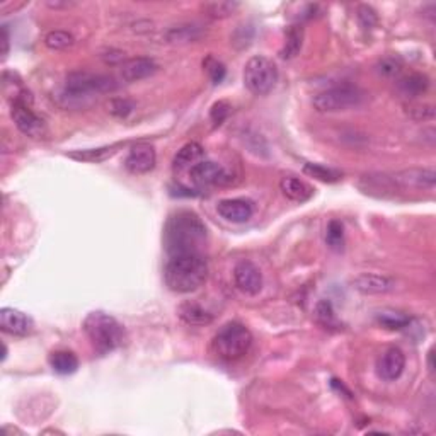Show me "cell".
Wrapping results in <instances>:
<instances>
[{
    "label": "cell",
    "instance_id": "obj_25",
    "mask_svg": "<svg viewBox=\"0 0 436 436\" xmlns=\"http://www.w3.org/2000/svg\"><path fill=\"white\" fill-rule=\"evenodd\" d=\"M241 4L238 2H230V0H218V2H207L203 6V9L210 18L215 19H225L229 16H232L236 12Z\"/></svg>",
    "mask_w": 436,
    "mask_h": 436
},
{
    "label": "cell",
    "instance_id": "obj_11",
    "mask_svg": "<svg viewBox=\"0 0 436 436\" xmlns=\"http://www.w3.org/2000/svg\"><path fill=\"white\" fill-rule=\"evenodd\" d=\"M236 286L246 295H258L262 290V274L254 262L241 261L234 268Z\"/></svg>",
    "mask_w": 436,
    "mask_h": 436
},
{
    "label": "cell",
    "instance_id": "obj_4",
    "mask_svg": "<svg viewBox=\"0 0 436 436\" xmlns=\"http://www.w3.org/2000/svg\"><path fill=\"white\" fill-rule=\"evenodd\" d=\"M84 331L92 346L101 355L114 351L125 341V329H123L121 324L113 315L101 310L90 312L85 317Z\"/></svg>",
    "mask_w": 436,
    "mask_h": 436
},
{
    "label": "cell",
    "instance_id": "obj_31",
    "mask_svg": "<svg viewBox=\"0 0 436 436\" xmlns=\"http://www.w3.org/2000/svg\"><path fill=\"white\" fill-rule=\"evenodd\" d=\"M326 242L332 250H343L344 246V229L339 220H331L326 230Z\"/></svg>",
    "mask_w": 436,
    "mask_h": 436
},
{
    "label": "cell",
    "instance_id": "obj_7",
    "mask_svg": "<svg viewBox=\"0 0 436 436\" xmlns=\"http://www.w3.org/2000/svg\"><path fill=\"white\" fill-rule=\"evenodd\" d=\"M278 82V68L266 56H253L244 67V84L256 96H266Z\"/></svg>",
    "mask_w": 436,
    "mask_h": 436
},
{
    "label": "cell",
    "instance_id": "obj_9",
    "mask_svg": "<svg viewBox=\"0 0 436 436\" xmlns=\"http://www.w3.org/2000/svg\"><path fill=\"white\" fill-rule=\"evenodd\" d=\"M188 174L191 183L196 184L198 188L224 186L230 181L229 172L220 164L212 162V160H201Z\"/></svg>",
    "mask_w": 436,
    "mask_h": 436
},
{
    "label": "cell",
    "instance_id": "obj_30",
    "mask_svg": "<svg viewBox=\"0 0 436 436\" xmlns=\"http://www.w3.org/2000/svg\"><path fill=\"white\" fill-rule=\"evenodd\" d=\"M303 172H305L307 176H310V178L322 181V183H336V181L341 179V172H337L331 167L320 166V164H305Z\"/></svg>",
    "mask_w": 436,
    "mask_h": 436
},
{
    "label": "cell",
    "instance_id": "obj_21",
    "mask_svg": "<svg viewBox=\"0 0 436 436\" xmlns=\"http://www.w3.org/2000/svg\"><path fill=\"white\" fill-rule=\"evenodd\" d=\"M181 319L191 326H207L213 320V315L195 302H186L179 307Z\"/></svg>",
    "mask_w": 436,
    "mask_h": 436
},
{
    "label": "cell",
    "instance_id": "obj_22",
    "mask_svg": "<svg viewBox=\"0 0 436 436\" xmlns=\"http://www.w3.org/2000/svg\"><path fill=\"white\" fill-rule=\"evenodd\" d=\"M50 365L60 375H72L79 368V360L72 351H55L50 356Z\"/></svg>",
    "mask_w": 436,
    "mask_h": 436
},
{
    "label": "cell",
    "instance_id": "obj_19",
    "mask_svg": "<svg viewBox=\"0 0 436 436\" xmlns=\"http://www.w3.org/2000/svg\"><path fill=\"white\" fill-rule=\"evenodd\" d=\"M279 189H281V193L288 200L295 201V203L308 201L312 198V195H314L312 186H308L305 181L295 178V176H285V178L279 181Z\"/></svg>",
    "mask_w": 436,
    "mask_h": 436
},
{
    "label": "cell",
    "instance_id": "obj_32",
    "mask_svg": "<svg viewBox=\"0 0 436 436\" xmlns=\"http://www.w3.org/2000/svg\"><path fill=\"white\" fill-rule=\"evenodd\" d=\"M407 114L416 121H430L435 118V106L428 102H411L407 106Z\"/></svg>",
    "mask_w": 436,
    "mask_h": 436
},
{
    "label": "cell",
    "instance_id": "obj_17",
    "mask_svg": "<svg viewBox=\"0 0 436 436\" xmlns=\"http://www.w3.org/2000/svg\"><path fill=\"white\" fill-rule=\"evenodd\" d=\"M351 285L355 290L365 295H382L389 293L396 288V281L389 277H382L375 273H361L353 279Z\"/></svg>",
    "mask_w": 436,
    "mask_h": 436
},
{
    "label": "cell",
    "instance_id": "obj_6",
    "mask_svg": "<svg viewBox=\"0 0 436 436\" xmlns=\"http://www.w3.org/2000/svg\"><path fill=\"white\" fill-rule=\"evenodd\" d=\"M367 94L355 85H339L324 90L314 97V108L319 113H341L363 106Z\"/></svg>",
    "mask_w": 436,
    "mask_h": 436
},
{
    "label": "cell",
    "instance_id": "obj_8",
    "mask_svg": "<svg viewBox=\"0 0 436 436\" xmlns=\"http://www.w3.org/2000/svg\"><path fill=\"white\" fill-rule=\"evenodd\" d=\"M26 96H30V94L23 92L20 96L16 97L14 102H12L11 116L14 119L19 131H23L26 137L41 138L44 135V131H47V126H44L43 119L31 109L30 97Z\"/></svg>",
    "mask_w": 436,
    "mask_h": 436
},
{
    "label": "cell",
    "instance_id": "obj_39",
    "mask_svg": "<svg viewBox=\"0 0 436 436\" xmlns=\"http://www.w3.org/2000/svg\"><path fill=\"white\" fill-rule=\"evenodd\" d=\"M428 370H430V373H431V375H433V372H435V367H433V348H431L430 351H428Z\"/></svg>",
    "mask_w": 436,
    "mask_h": 436
},
{
    "label": "cell",
    "instance_id": "obj_24",
    "mask_svg": "<svg viewBox=\"0 0 436 436\" xmlns=\"http://www.w3.org/2000/svg\"><path fill=\"white\" fill-rule=\"evenodd\" d=\"M302 41H303V30L300 26H290L286 31V40H285V47L281 50L283 59H293L297 56V53L302 48Z\"/></svg>",
    "mask_w": 436,
    "mask_h": 436
},
{
    "label": "cell",
    "instance_id": "obj_3",
    "mask_svg": "<svg viewBox=\"0 0 436 436\" xmlns=\"http://www.w3.org/2000/svg\"><path fill=\"white\" fill-rule=\"evenodd\" d=\"M118 89L114 77L92 72H72L67 75L60 97L67 101V106H85L99 94H108Z\"/></svg>",
    "mask_w": 436,
    "mask_h": 436
},
{
    "label": "cell",
    "instance_id": "obj_12",
    "mask_svg": "<svg viewBox=\"0 0 436 436\" xmlns=\"http://www.w3.org/2000/svg\"><path fill=\"white\" fill-rule=\"evenodd\" d=\"M157 154L150 143H137L128 152L125 159V167L131 174H147L155 167Z\"/></svg>",
    "mask_w": 436,
    "mask_h": 436
},
{
    "label": "cell",
    "instance_id": "obj_18",
    "mask_svg": "<svg viewBox=\"0 0 436 436\" xmlns=\"http://www.w3.org/2000/svg\"><path fill=\"white\" fill-rule=\"evenodd\" d=\"M428 89H430V79L425 73H407L396 82L397 94L404 99H416V97L423 96Z\"/></svg>",
    "mask_w": 436,
    "mask_h": 436
},
{
    "label": "cell",
    "instance_id": "obj_28",
    "mask_svg": "<svg viewBox=\"0 0 436 436\" xmlns=\"http://www.w3.org/2000/svg\"><path fill=\"white\" fill-rule=\"evenodd\" d=\"M377 70L380 75L387 77V79H396L402 73V70H404V61H402L401 56H384L380 61H378Z\"/></svg>",
    "mask_w": 436,
    "mask_h": 436
},
{
    "label": "cell",
    "instance_id": "obj_33",
    "mask_svg": "<svg viewBox=\"0 0 436 436\" xmlns=\"http://www.w3.org/2000/svg\"><path fill=\"white\" fill-rule=\"evenodd\" d=\"M108 111L116 118H126L133 111V102L128 99H111Z\"/></svg>",
    "mask_w": 436,
    "mask_h": 436
},
{
    "label": "cell",
    "instance_id": "obj_2",
    "mask_svg": "<svg viewBox=\"0 0 436 436\" xmlns=\"http://www.w3.org/2000/svg\"><path fill=\"white\" fill-rule=\"evenodd\" d=\"M208 265L201 254L171 256L164 270V279L169 290L176 293H191L207 281Z\"/></svg>",
    "mask_w": 436,
    "mask_h": 436
},
{
    "label": "cell",
    "instance_id": "obj_14",
    "mask_svg": "<svg viewBox=\"0 0 436 436\" xmlns=\"http://www.w3.org/2000/svg\"><path fill=\"white\" fill-rule=\"evenodd\" d=\"M217 212L232 224H244L254 215V203L248 198H230L218 201Z\"/></svg>",
    "mask_w": 436,
    "mask_h": 436
},
{
    "label": "cell",
    "instance_id": "obj_35",
    "mask_svg": "<svg viewBox=\"0 0 436 436\" xmlns=\"http://www.w3.org/2000/svg\"><path fill=\"white\" fill-rule=\"evenodd\" d=\"M111 154H113V149H97V150L80 152V154H72L70 157L80 159V160H90V162H99V160L106 159Z\"/></svg>",
    "mask_w": 436,
    "mask_h": 436
},
{
    "label": "cell",
    "instance_id": "obj_1",
    "mask_svg": "<svg viewBox=\"0 0 436 436\" xmlns=\"http://www.w3.org/2000/svg\"><path fill=\"white\" fill-rule=\"evenodd\" d=\"M164 242L171 256L179 254H201L207 244V227L193 212H178L167 220Z\"/></svg>",
    "mask_w": 436,
    "mask_h": 436
},
{
    "label": "cell",
    "instance_id": "obj_15",
    "mask_svg": "<svg viewBox=\"0 0 436 436\" xmlns=\"http://www.w3.org/2000/svg\"><path fill=\"white\" fill-rule=\"evenodd\" d=\"M0 327L7 334L28 336L35 329V324H32L30 315H26L24 312L18 310V308L6 307L0 310Z\"/></svg>",
    "mask_w": 436,
    "mask_h": 436
},
{
    "label": "cell",
    "instance_id": "obj_37",
    "mask_svg": "<svg viewBox=\"0 0 436 436\" xmlns=\"http://www.w3.org/2000/svg\"><path fill=\"white\" fill-rule=\"evenodd\" d=\"M358 19H360V23L363 24V28H373L377 24V12L372 9V7L368 6H361L360 9H358Z\"/></svg>",
    "mask_w": 436,
    "mask_h": 436
},
{
    "label": "cell",
    "instance_id": "obj_16",
    "mask_svg": "<svg viewBox=\"0 0 436 436\" xmlns=\"http://www.w3.org/2000/svg\"><path fill=\"white\" fill-rule=\"evenodd\" d=\"M157 63L147 56H137V59L125 60L119 67V77L123 82L130 84V82H138L147 79V77L154 75L157 72Z\"/></svg>",
    "mask_w": 436,
    "mask_h": 436
},
{
    "label": "cell",
    "instance_id": "obj_29",
    "mask_svg": "<svg viewBox=\"0 0 436 436\" xmlns=\"http://www.w3.org/2000/svg\"><path fill=\"white\" fill-rule=\"evenodd\" d=\"M377 320L382 326L390 329V331H399V329H404L411 324V319L407 315L401 314V312H392V310H384L377 315Z\"/></svg>",
    "mask_w": 436,
    "mask_h": 436
},
{
    "label": "cell",
    "instance_id": "obj_36",
    "mask_svg": "<svg viewBox=\"0 0 436 436\" xmlns=\"http://www.w3.org/2000/svg\"><path fill=\"white\" fill-rule=\"evenodd\" d=\"M229 113H230L229 102H225V101L215 102V104H213V108H212L213 123H215V125H222V123L225 121V118L229 116Z\"/></svg>",
    "mask_w": 436,
    "mask_h": 436
},
{
    "label": "cell",
    "instance_id": "obj_23",
    "mask_svg": "<svg viewBox=\"0 0 436 436\" xmlns=\"http://www.w3.org/2000/svg\"><path fill=\"white\" fill-rule=\"evenodd\" d=\"M201 38V31L195 24H183V26H174L167 31L166 40L169 43H193V41Z\"/></svg>",
    "mask_w": 436,
    "mask_h": 436
},
{
    "label": "cell",
    "instance_id": "obj_10",
    "mask_svg": "<svg viewBox=\"0 0 436 436\" xmlns=\"http://www.w3.org/2000/svg\"><path fill=\"white\" fill-rule=\"evenodd\" d=\"M394 186L404 189H433L436 172L433 167H413L390 176Z\"/></svg>",
    "mask_w": 436,
    "mask_h": 436
},
{
    "label": "cell",
    "instance_id": "obj_34",
    "mask_svg": "<svg viewBox=\"0 0 436 436\" xmlns=\"http://www.w3.org/2000/svg\"><path fill=\"white\" fill-rule=\"evenodd\" d=\"M205 68H207L210 79H212L213 84H220V82L224 80L225 67L218 60L212 59V56H210V59L205 61Z\"/></svg>",
    "mask_w": 436,
    "mask_h": 436
},
{
    "label": "cell",
    "instance_id": "obj_27",
    "mask_svg": "<svg viewBox=\"0 0 436 436\" xmlns=\"http://www.w3.org/2000/svg\"><path fill=\"white\" fill-rule=\"evenodd\" d=\"M315 319L319 324H322L327 329H337L339 327V320L336 317V312L332 303L329 300H320L315 305Z\"/></svg>",
    "mask_w": 436,
    "mask_h": 436
},
{
    "label": "cell",
    "instance_id": "obj_40",
    "mask_svg": "<svg viewBox=\"0 0 436 436\" xmlns=\"http://www.w3.org/2000/svg\"><path fill=\"white\" fill-rule=\"evenodd\" d=\"M48 6L53 7V9H59V7H68V6H72V4H70V2H63V4H60V2H48Z\"/></svg>",
    "mask_w": 436,
    "mask_h": 436
},
{
    "label": "cell",
    "instance_id": "obj_38",
    "mask_svg": "<svg viewBox=\"0 0 436 436\" xmlns=\"http://www.w3.org/2000/svg\"><path fill=\"white\" fill-rule=\"evenodd\" d=\"M7 52H9V32L6 26H2V55L6 56Z\"/></svg>",
    "mask_w": 436,
    "mask_h": 436
},
{
    "label": "cell",
    "instance_id": "obj_26",
    "mask_svg": "<svg viewBox=\"0 0 436 436\" xmlns=\"http://www.w3.org/2000/svg\"><path fill=\"white\" fill-rule=\"evenodd\" d=\"M44 44H47L50 50L63 52L75 44V38L67 31H50L44 36Z\"/></svg>",
    "mask_w": 436,
    "mask_h": 436
},
{
    "label": "cell",
    "instance_id": "obj_13",
    "mask_svg": "<svg viewBox=\"0 0 436 436\" xmlns=\"http://www.w3.org/2000/svg\"><path fill=\"white\" fill-rule=\"evenodd\" d=\"M406 368V356L402 349L389 348L382 353L377 361V373L382 380L394 382L402 375Z\"/></svg>",
    "mask_w": 436,
    "mask_h": 436
},
{
    "label": "cell",
    "instance_id": "obj_5",
    "mask_svg": "<svg viewBox=\"0 0 436 436\" xmlns=\"http://www.w3.org/2000/svg\"><path fill=\"white\" fill-rule=\"evenodd\" d=\"M253 344V334L244 324L227 322L224 324L212 341L213 353L222 360L236 361L249 351Z\"/></svg>",
    "mask_w": 436,
    "mask_h": 436
},
{
    "label": "cell",
    "instance_id": "obj_20",
    "mask_svg": "<svg viewBox=\"0 0 436 436\" xmlns=\"http://www.w3.org/2000/svg\"><path fill=\"white\" fill-rule=\"evenodd\" d=\"M203 155H205V150L198 142H189L184 147H181L172 164H174L176 171L189 172L193 167L196 166V164L203 160Z\"/></svg>",
    "mask_w": 436,
    "mask_h": 436
}]
</instances>
